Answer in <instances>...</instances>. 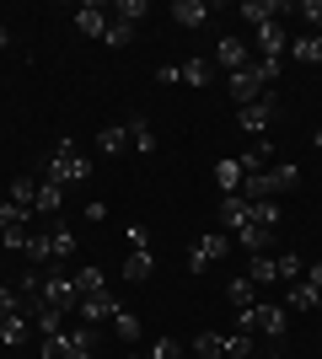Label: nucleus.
I'll list each match as a JSON object with an SVG mask.
<instances>
[{"mask_svg":"<svg viewBox=\"0 0 322 359\" xmlns=\"http://www.w3.org/2000/svg\"><path fill=\"white\" fill-rule=\"evenodd\" d=\"M253 359H279V354H253Z\"/></svg>","mask_w":322,"mask_h":359,"instance_id":"3c124183","label":"nucleus"},{"mask_svg":"<svg viewBox=\"0 0 322 359\" xmlns=\"http://www.w3.org/2000/svg\"><path fill=\"white\" fill-rule=\"evenodd\" d=\"M242 225H263V231H274L279 225V198H263V204H247V220Z\"/></svg>","mask_w":322,"mask_h":359,"instance_id":"5701e85b","label":"nucleus"},{"mask_svg":"<svg viewBox=\"0 0 322 359\" xmlns=\"http://www.w3.org/2000/svg\"><path fill=\"white\" fill-rule=\"evenodd\" d=\"M6 198H11V204H22V210H32V204H38V182H32V177H16Z\"/></svg>","mask_w":322,"mask_h":359,"instance_id":"c9c22d12","label":"nucleus"},{"mask_svg":"<svg viewBox=\"0 0 322 359\" xmlns=\"http://www.w3.org/2000/svg\"><path fill=\"white\" fill-rule=\"evenodd\" d=\"M97 150H102V156H123V150H129V123H107V129H97Z\"/></svg>","mask_w":322,"mask_h":359,"instance_id":"4468645a","label":"nucleus"},{"mask_svg":"<svg viewBox=\"0 0 322 359\" xmlns=\"http://www.w3.org/2000/svg\"><path fill=\"white\" fill-rule=\"evenodd\" d=\"M48 182H60V188H76V182H92V156H81L76 140H54L48 150Z\"/></svg>","mask_w":322,"mask_h":359,"instance_id":"f257e3e1","label":"nucleus"},{"mask_svg":"<svg viewBox=\"0 0 322 359\" xmlns=\"http://www.w3.org/2000/svg\"><path fill=\"white\" fill-rule=\"evenodd\" d=\"M123 241H129V252H151V231L145 225H123Z\"/></svg>","mask_w":322,"mask_h":359,"instance_id":"37998d69","label":"nucleus"},{"mask_svg":"<svg viewBox=\"0 0 322 359\" xmlns=\"http://www.w3.org/2000/svg\"><path fill=\"white\" fill-rule=\"evenodd\" d=\"M253 290H258V285H253L247 273H236V279H231V285H226V300H231V306H236V311H247V306L258 300V295H253Z\"/></svg>","mask_w":322,"mask_h":359,"instance_id":"c85d7f7f","label":"nucleus"},{"mask_svg":"<svg viewBox=\"0 0 322 359\" xmlns=\"http://www.w3.org/2000/svg\"><path fill=\"white\" fill-rule=\"evenodd\" d=\"M215 220L226 225V231H236V225L247 220V198H242V194H220V204H215Z\"/></svg>","mask_w":322,"mask_h":359,"instance_id":"9b49d317","label":"nucleus"},{"mask_svg":"<svg viewBox=\"0 0 322 359\" xmlns=\"http://www.w3.org/2000/svg\"><path fill=\"white\" fill-rule=\"evenodd\" d=\"M317 311H322V295H317Z\"/></svg>","mask_w":322,"mask_h":359,"instance_id":"5fc2aeb1","label":"nucleus"},{"mask_svg":"<svg viewBox=\"0 0 322 359\" xmlns=\"http://www.w3.org/2000/svg\"><path fill=\"white\" fill-rule=\"evenodd\" d=\"M290 60L295 65H317V70H322V38H311V32L290 38Z\"/></svg>","mask_w":322,"mask_h":359,"instance_id":"6ab92c4d","label":"nucleus"},{"mask_svg":"<svg viewBox=\"0 0 322 359\" xmlns=\"http://www.w3.org/2000/svg\"><path fill=\"white\" fill-rule=\"evenodd\" d=\"M70 285H76V300H86V295H102L107 290V273L102 269H81V273H70Z\"/></svg>","mask_w":322,"mask_h":359,"instance_id":"412c9836","label":"nucleus"},{"mask_svg":"<svg viewBox=\"0 0 322 359\" xmlns=\"http://www.w3.org/2000/svg\"><path fill=\"white\" fill-rule=\"evenodd\" d=\"M107 22H113V16H107L102 6H97V0L76 6V32H86V38H102V32H107Z\"/></svg>","mask_w":322,"mask_h":359,"instance_id":"6e6552de","label":"nucleus"},{"mask_svg":"<svg viewBox=\"0 0 322 359\" xmlns=\"http://www.w3.org/2000/svg\"><path fill=\"white\" fill-rule=\"evenodd\" d=\"M6 43H11V32H6V27H0V48H6Z\"/></svg>","mask_w":322,"mask_h":359,"instance_id":"09e8293b","label":"nucleus"},{"mask_svg":"<svg viewBox=\"0 0 322 359\" xmlns=\"http://www.w3.org/2000/svg\"><path fill=\"white\" fill-rule=\"evenodd\" d=\"M215 60H220V70H226V75H236V70H247V65H253V48H247V38L226 32V38L215 43Z\"/></svg>","mask_w":322,"mask_h":359,"instance_id":"39448f33","label":"nucleus"},{"mask_svg":"<svg viewBox=\"0 0 322 359\" xmlns=\"http://www.w3.org/2000/svg\"><path fill=\"white\" fill-rule=\"evenodd\" d=\"M231 241H236V247H247V252H269L274 231H263V225H236V231H231Z\"/></svg>","mask_w":322,"mask_h":359,"instance_id":"f3484780","label":"nucleus"},{"mask_svg":"<svg viewBox=\"0 0 322 359\" xmlns=\"http://www.w3.org/2000/svg\"><path fill=\"white\" fill-rule=\"evenodd\" d=\"M247 279H253V285H274L279 273H274V252H253L247 257Z\"/></svg>","mask_w":322,"mask_h":359,"instance_id":"a878e982","label":"nucleus"},{"mask_svg":"<svg viewBox=\"0 0 322 359\" xmlns=\"http://www.w3.org/2000/svg\"><path fill=\"white\" fill-rule=\"evenodd\" d=\"M269 156H274V145H269V140H253V145H247L242 156H236L242 177H247V172H269Z\"/></svg>","mask_w":322,"mask_h":359,"instance_id":"ddd939ff","label":"nucleus"},{"mask_svg":"<svg viewBox=\"0 0 322 359\" xmlns=\"http://www.w3.org/2000/svg\"><path fill=\"white\" fill-rule=\"evenodd\" d=\"M226 338V359H253L258 348H253V332H220Z\"/></svg>","mask_w":322,"mask_h":359,"instance_id":"473e14b6","label":"nucleus"},{"mask_svg":"<svg viewBox=\"0 0 322 359\" xmlns=\"http://www.w3.org/2000/svg\"><path fill=\"white\" fill-rule=\"evenodd\" d=\"M113 311H119V295H113V290H102V295H86V300H76V316L86 322V327H102V322H113Z\"/></svg>","mask_w":322,"mask_h":359,"instance_id":"423d86ee","label":"nucleus"},{"mask_svg":"<svg viewBox=\"0 0 322 359\" xmlns=\"http://www.w3.org/2000/svg\"><path fill=\"white\" fill-rule=\"evenodd\" d=\"M274 273L285 279V285H295L301 273H307V263H301V252H274Z\"/></svg>","mask_w":322,"mask_h":359,"instance_id":"2f4dec72","label":"nucleus"},{"mask_svg":"<svg viewBox=\"0 0 322 359\" xmlns=\"http://www.w3.org/2000/svg\"><path fill=\"white\" fill-rule=\"evenodd\" d=\"M151 269H156V257H151V252H129L119 273L129 279V285H140V279H151Z\"/></svg>","mask_w":322,"mask_h":359,"instance_id":"bb28decb","label":"nucleus"},{"mask_svg":"<svg viewBox=\"0 0 322 359\" xmlns=\"http://www.w3.org/2000/svg\"><path fill=\"white\" fill-rule=\"evenodd\" d=\"M102 43H113V48H129V43H135V27H129V22H107Z\"/></svg>","mask_w":322,"mask_h":359,"instance_id":"58836bf2","label":"nucleus"},{"mask_svg":"<svg viewBox=\"0 0 322 359\" xmlns=\"http://www.w3.org/2000/svg\"><path fill=\"white\" fill-rule=\"evenodd\" d=\"M48 247H54V263L76 257V231L70 225H48Z\"/></svg>","mask_w":322,"mask_h":359,"instance_id":"393cba45","label":"nucleus"},{"mask_svg":"<svg viewBox=\"0 0 322 359\" xmlns=\"http://www.w3.org/2000/svg\"><path fill=\"white\" fill-rule=\"evenodd\" d=\"M290 306H295V311H317V290H311L307 279H295V285H290Z\"/></svg>","mask_w":322,"mask_h":359,"instance_id":"e433bc0d","label":"nucleus"},{"mask_svg":"<svg viewBox=\"0 0 322 359\" xmlns=\"http://www.w3.org/2000/svg\"><path fill=\"white\" fill-rule=\"evenodd\" d=\"M194 354L199 359H226V338H220V332H199V338H194Z\"/></svg>","mask_w":322,"mask_h":359,"instance_id":"72a5a7b5","label":"nucleus"},{"mask_svg":"<svg viewBox=\"0 0 322 359\" xmlns=\"http://www.w3.org/2000/svg\"><path fill=\"white\" fill-rule=\"evenodd\" d=\"M65 359H92V354H86V348H70V354H65Z\"/></svg>","mask_w":322,"mask_h":359,"instance_id":"de8ad7c7","label":"nucleus"},{"mask_svg":"<svg viewBox=\"0 0 322 359\" xmlns=\"http://www.w3.org/2000/svg\"><path fill=\"white\" fill-rule=\"evenodd\" d=\"M231 97H236L242 107H253V102H263V97H269V86H263L258 75H253V65H247V70L231 75Z\"/></svg>","mask_w":322,"mask_h":359,"instance_id":"0eeeda50","label":"nucleus"},{"mask_svg":"<svg viewBox=\"0 0 322 359\" xmlns=\"http://www.w3.org/2000/svg\"><path fill=\"white\" fill-rule=\"evenodd\" d=\"M27 332H32V306L0 322V344H6V348H22V344H27Z\"/></svg>","mask_w":322,"mask_h":359,"instance_id":"9d476101","label":"nucleus"},{"mask_svg":"<svg viewBox=\"0 0 322 359\" xmlns=\"http://www.w3.org/2000/svg\"><path fill=\"white\" fill-rule=\"evenodd\" d=\"M32 332H38V338L65 332V311H54V306H32Z\"/></svg>","mask_w":322,"mask_h":359,"instance_id":"aec40b11","label":"nucleus"},{"mask_svg":"<svg viewBox=\"0 0 322 359\" xmlns=\"http://www.w3.org/2000/svg\"><path fill=\"white\" fill-rule=\"evenodd\" d=\"M129 150H140V156H151V150H156V129H151V118H145V113H135V118H129Z\"/></svg>","mask_w":322,"mask_h":359,"instance_id":"dca6fc26","label":"nucleus"},{"mask_svg":"<svg viewBox=\"0 0 322 359\" xmlns=\"http://www.w3.org/2000/svg\"><path fill=\"white\" fill-rule=\"evenodd\" d=\"M60 204H65V188L60 182H48V177H38V204H32V215H60Z\"/></svg>","mask_w":322,"mask_h":359,"instance_id":"f8f14e48","label":"nucleus"},{"mask_svg":"<svg viewBox=\"0 0 322 359\" xmlns=\"http://www.w3.org/2000/svg\"><path fill=\"white\" fill-rule=\"evenodd\" d=\"M279 11H285L279 0H242V16H247V27H263V22H274Z\"/></svg>","mask_w":322,"mask_h":359,"instance_id":"4be33fe9","label":"nucleus"},{"mask_svg":"<svg viewBox=\"0 0 322 359\" xmlns=\"http://www.w3.org/2000/svg\"><path fill=\"white\" fill-rule=\"evenodd\" d=\"M231 332H263V338H285V311H279V306L253 300L247 311H236V327H231Z\"/></svg>","mask_w":322,"mask_h":359,"instance_id":"f03ea898","label":"nucleus"},{"mask_svg":"<svg viewBox=\"0 0 322 359\" xmlns=\"http://www.w3.org/2000/svg\"><path fill=\"white\" fill-rule=\"evenodd\" d=\"M123 359H145V354H123Z\"/></svg>","mask_w":322,"mask_h":359,"instance_id":"864d4df0","label":"nucleus"},{"mask_svg":"<svg viewBox=\"0 0 322 359\" xmlns=\"http://www.w3.org/2000/svg\"><path fill=\"white\" fill-rule=\"evenodd\" d=\"M285 43H290V38H285V22H263V27H253V48H258V60H285Z\"/></svg>","mask_w":322,"mask_h":359,"instance_id":"20e7f679","label":"nucleus"},{"mask_svg":"<svg viewBox=\"0 0 322 359\" xmlns=\"http://www.w3.org/2000/svg\"><path fill=\"white\" fill-rule=\"evenodd\" d=\"M145 16H151V0H119L113 6V22H129V27H140Z\"/></svg>","mask_w":322,"mask_h":359,"instance_id":"c756f323","label":"nucleus"},{"mask_svg":"<svg viewBox=\"0 0 322 359\" xmlns=\"http://www.w3.org/2000/svg\"><path fill=\"white\" fill-rule=\"evenodd\" d=\"M279 16H301L311 38H322V0H295V6H285Z\"/></svg>","mask_w":322,"mask_h":359,"instance_id":"a211bd4d","label":"nucleus"},{"mask_svg":"<svg viewBox=\"0 0 322 359\" xmlns=\"http://www.w3.org/2000/svg\"><path fill=\"white\" fill-rule=\"evenodd\" d=\"M177 70H183V86H210V65L204 60H183Z\"/></svg>","mask_w":322,"mask_h":359,"instance_id":"4c0bfd02","label":"nucleus"},{"mask_svg":"<svg viewBox=\"0 0 322 359\" xmlns=\"http://www.w3.org/2000/svg\"><path fill=\"white\" fill-rule=\"evenodd\" d=\"M86 220H92V225L107 220V204H102V198H92V204H86Z\"/></svg>","mask_w":322,"mask_h":359,"instance_id":"a18cd8bd","label":"nucleus"},{"mask_svg":"<svg viewBox=\"0 0 322 359\" xmlns=\"http://www.w3.org/2000/svg\"><path fill=\"white\" fill-rule=\"evenodd\" d=\"M274 118H279V102H274V91H269L263 102H253V107H236V123H242V135H253V140H269Z\"/></svg>","mask_w":322,"mask_h":359,"instance_id":"7ed1b4c3","label":"nucleus"},{"mask_svg":"<svg viewBox=\"0 0 322 359\" xmlns=\"http://www.w3.org/2000/svg\"><path fill=\"white\" fill-rule=\"evenodd\" d=\"M210 16H215L210 0H177V6H172V22H177V27H204Z\"/></svg>","mask_w":322,"mask_h":359,"instance_id":"1a4fd4ad","label":"nucleus"},{"mask_svg":"<svg viewBox=\"0 0 322 359\" xmlns=\"http://www.w3.org/2000/svg\"><path fill=\"white\" fill-rule=\"evenodd\" d=\"M32 359H48V354H43V348H38V354H32Z\"/></svg>","mask_w":322,"mask_h":359,"instance_id":"603ef678","label":"nucleus"},{"mask_svg":"<svg viewBox=\"0 0 322 359\" xmlns=\"http://www.w3.org/2000/svg\"><path fill=\"white\" fill-rule=\"evenodd\" d=\"M113 327H119V338H129V344H135V338H140V316L119 306V311H113Z\"/></svg>","mask_w":322,"mask_h":359,"instance_id":"ea45409f","label":"nucleus"},{"mask_svg":"<svg viewBox=\"0 0 322 359\" xmlns=\"http://www.w3.org/2000/svg\"><path fill=\"white\" fill-rule=\"evenodd\" d=\"M311 145H322V123H317V140H311Z\"/></svg>","mask_w":322,"mask_h":359,"instance_id":"8fccbe9b","label":"nucleus"},{"mask_svg":"<svg viewBox=\"0 0 322 359\" xmlns=\"http://www.w3.org/2000/svg\"><path fill=\"white\" fill-rule=\"evenodd\" d=\"M194 252H199L204 263H220V257L231 252V236H226V231H204V236L194 241Z\"/></svg>","mask_w":322,"mask_h":359,"instance_id":"2eb2a0df","label":"nucleus"},{"mask_svg":"<svg viewBox=\"0 0 322 359\" xmlns=\"http://www.w3.org/2000/svg\"><path fill=\"white\" fill-rule=\"evenodd\" d=\"M27 225H16V231H0V241H6V247H11V252H27Z\"/></svg>","mask_w":322,"mask_h":359,"instance_id":"c03bdc74","label":"nucleus"},{"mask_svg":"<svg viewBox=\"0 0 322 359\" xmlns=\"http://www.w3.org/2000/svg\"><path fill=\"white\" fill-rule=\"evenodd\" d=\"M32 210H22V204H11V198H0V231H16V225H27Z\"/></svg>","mask_w":322,"mask_h":359,"instance_id":"f704fd0d","label":"nucleus"},{"mask_svg":"<svg viewBox=\"0 0 322 359\" xmlns=\"http://www.w3.org/2000/svg\"><path fill=\"white\" fill-rule=\"evenodd\" d=\"M27 263H32V269H48V263H54V247H48V231H32V236H27Z\"/></svg>","mask_w":322,"mask_h":359,"instance_id":"cd10ccee","label":"nucleus"},{"mask_svg":"<svg viewBox=\"0 0 322 359\" xmlns=\"http://www.w3.org/2000/svg\"><path fill=\"white\" fill-rule=\"evenodd\" d=\"M269 177H274V194H290L295 182H301V166H295V161H274V166H269Z\"/></svg>","mask_w":322,"mask_h":359,"instance_id":"7c9ffc66","label":"nucleus"},{"mask_svg":"<svg viewBox=\"0 0 322 359\" xmlns=\"http://www.w3.org/2000/svg\"><path fill=\"white\" fill-rule=\"evenodd\" d=\"M301 279H307V285H311V290H317V295H322V263H311V269L301 273Z\"/></svg>","mask_w":322,"mask_h":359,"instance_id":"49530a36","label":"nucleus"},{"mask_svg":"<svg viewBox=\"0 0 322 359\" xmlns=\"http://www.w3.org/2000/svg\"><path fill=\"white\" fill-rule=\"evenodd\" d=\"M279 65H285V60H258V54H253V75H258L269 91H274V81H279Z\"/></svg>","mask_w":322,"mask_h":359,"instance_id":"a19ab883","label":"nucleus"},{"mask_svg":"<svg viewBox=\"0 0 322 359\" xmlns=\"http://www.w3.org/2000/svg\"><path fill=\"white\" fill-rule=\"evenodd\" d=\"M145 359H183V344H177V338H156V344L145 348Z\"/></svg>","mask_w":322,"mask_h":359,"instance_id":"79ce46f5","label":"nucleus"},{"mask_svg":"<svg viewBox=\"0 0 322 359\" xmlns=\"http://www.w3.org/2000/svg\"><path fill=\"white\" fill-rule=\"evenodd\" d=\"M215 188H220V194H236V188H242V166H236V156L215 161Z\"/></svg>","mask_w":322,"mask_h":359,"instance_id":"b1692460","label":"nucleus"}]
</instances>
